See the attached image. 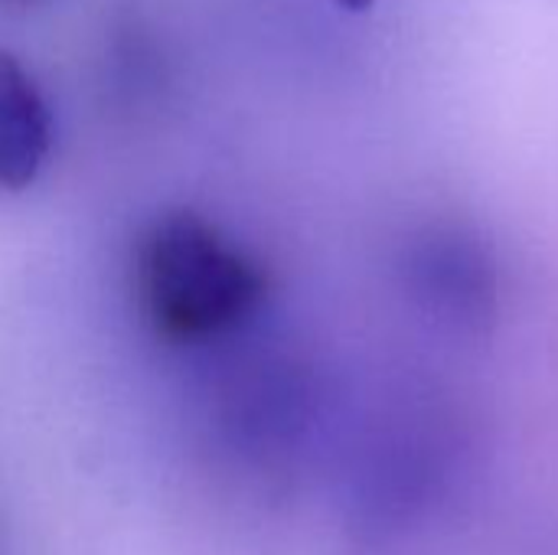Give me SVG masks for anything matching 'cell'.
<instances>
[{
    "label": "cell",
    "mask_w": 558,
    "mask_h": 555,
    "mask_svg": "<svg viewBox=\"0 0 558 555\" xmlns=\"http://www.w3.org/2000/svg\"><path fill=\"white\" fill-rule=\"evenodd\" d=\"M134 275L147 321L173 340H203L235 327L265 291L255 262L193 213L150 222L137 242Z\"/></svg>",
    "instance_id": "6da1fadb"
},
{
    "label": "cell",
    "mask_w": 558,
    "mask_h": 555,
    "mask_svg": "<svg viewBox=\"0 0 558 555\" xmlns=\"http://www.w3.org/2000/svg\"><path fill=\"white\" fill-rule=\"evenodd\" d=\"M49 137L52 128L43 92L29 72L7 59L0 82V180L7 190H20L39 173Z\"/></svg>",
    "instance_id": "7a4b0ae2"
}]
</instances>
